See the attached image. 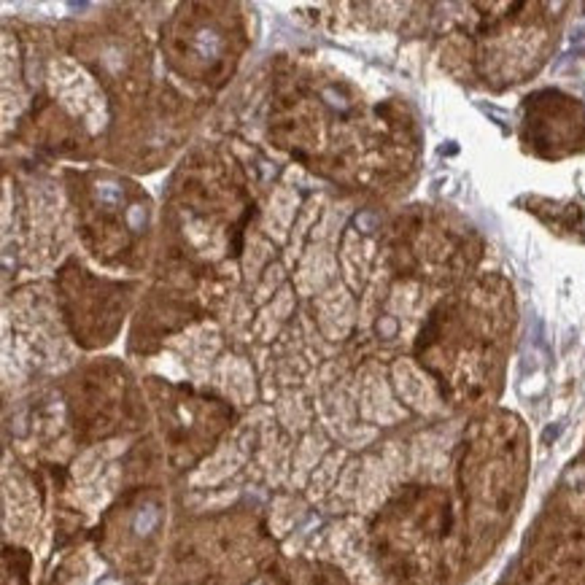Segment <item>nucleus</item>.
Returning a JSON list of instances; mask_svg holds the SVG:
<instances>
[{
  "label": "nucleus",
  "instance_id": "1",
  "mask_svg": "<svg viewBox=\"0 0 585 585\" xmlns=\"http://www.w3.org/2000/svg\"><path fill=\"white\" fill-rule=\"evenodd\" d=\"M154 521H157V515H154V510H146V512H141V518H138V524H135V529L141 531V534H146L151 526H154Z\"/></svg>",
  "mask_w": 585,
  "mask_h": 585
}]
</instances>
